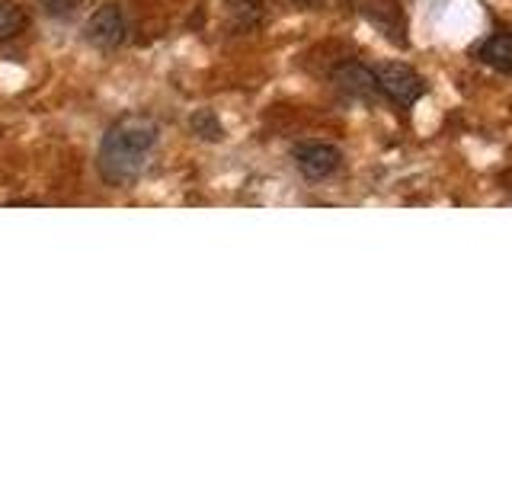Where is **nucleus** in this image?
Returning a JSON list of instances; mask_svg holds the SVG:
<instances>
[{
    "label": "nucleus",
    "instance_id": "obj_11",
    "mask_svg": "<svg viewBox=\"0 0 512 480\" xmlns=\"http://www.w3.org/2000/svg\"><path fill=\"white\" fill-rule=\"evenodd\" d=\"M295 4H317V0H295Z\"/></svg>",
    "mask_w": 512,
    "mask_h": 480
},
{
    "label": "nucleus",
    "instance_id": "obj_7",
    "mask_svg": "<svg viewBox=\"0 0 512 480\" xmlns=\"http://www.w3.org/2000/svg\"><path fill=\"white\" fill-rule=\"evenodd\" d=\"M26 29V13L16 0H0V42L16 39Z\"/></svg>",
    "mask_w": 512,
    "mask_h": 480
},
{
    "label": "nucleus",
    "instance_id": "obj_8",
    "mask_svg": "<svg viewBox=\"0 0 512 480\" xmlns=\"http://www.w3.org/2000/svg\"><path fill=\"white\" fill-rule=\"evenodd\" d=\"M231 20L237 29H253L263 20V0H234L231 4Z\"/></svg>",
    "mask_w": 512,
    "mask_h": 480
},
{
    "label": "nucleus",
    "instance_id": "obj_10",
    "mask_svg": "<svg viewBox=\"0 0 512 480\" xmlns=\"http://www.w3.org/2000/svg\"><path fill=\"white\" fill-rule=\"evenodd\" d=\"M42 10L48 16H58V20H71L74 13H80V7L87 4V0H39Z\"/></svg>",
    "mask_w": 512,
    "mask_h": 480
},
{
    "label": "nucleus",
    "instance_id": "obj_2",
    "mask_svg": "<svg viewBox=\"0 0 512 480\" xmlns=\"http://www.w3.org/2000/svg\"><path fill=\"white\" fill-rule=\"evenodd\" d=\"M375 77H378V90L388 96L391 103H397V106H413L426 93L423 77L416 74L410 64H400V61L378 64Z\"/></svg>",
    "mask_w": 512,
    "mask_h": 480
},
{
    "label": "nucleus",
    "instance_id": "obj_3",
    "mask_svg": "<svg viewBox=\"0 0 512 480\" xmlns=\"http://www.w3.org/2000/svg\"><path fill=\"white\" fill-rule=\"evenodd\" d=\"M125 32H128V23H125V13L122 7L116 4H106L96 10L87 26H84V39L93 45V48H103V52H109V48H119L125 42Z\"/></svg>",
    "mask_w": 512,
    "mask_h": 480
},
{
    "label": "nucleus",
    "instance_id": "obj_5",
    "mask_svg": "<svg viewBox=\"0 0 512 480\" xmlns=\"http://www.w3.org/2000/svg\"><path fill=\"white\" fill-rule=\"evenodd\" d=\"M333 84L340 87L343 93L356 96V100H372L378 93V77L372 68H365L359 61H346L340 68L333 71Z\"/></svg>",
    "mask_w": 512,
    "mask_h": 480
},
{
    "label": "nucleus",
    "instance_id": "obj_9",
    "mask_svg": "<svg viewBox=\"0 0 512 480\" xmlns=\"http://www.w3.org/2000/svg\"><path fill=\"white\" fill-rule=\"evenodd\" d=\"M192 132H196L199 138H205V141H218L224 135V128L215 119L212 109H202V112H196V116H192Z\"/></svg>",
    "mask_w": 512,
    "mask_h": 480
},
{
    "label": "nucleus",
    "instance_id": "obj_4",
    "mask_svg": "<svg viewBox=\"0 0 512 480\" xmlns=\"http://www.w3.org/2000/svg\"><path fill=\"white\" fill-rule=\"evenodd\" d=\"M343 164V154L340 148L324 141H308V144H298L295 148V167L308 176V180H327Z\"/></svg>",
    "mask_w": 512,
    "mask_h": 480
},
{
    "label": "nucleus",
    "instance_id": "obj_1",
    "mask_svg": "<svg viewBox=\"0 0 512 480\" xmlns=\"http://www.w3.org/2000/svg\"><path fill=\"white\" fill-rule=\"evenodd\" d=\"M160 128L144 112H128L109 125L100 144V173L109 186H125L141 176L157 144Z\"/></svg>",
    "mask_w": 512,
    "mask_h": 480
},
{
    "label": "nucleus",
    "instance_id": "obj_6",
    "mask_svg": "<svg viewBox=\"0 0 512 480\" xmlns=\"http://www.w3.org/2000/svg\"><path fill=\"white\" fill-rule=\"evenodd\" d=\"M480 61L490 64L493 71H512V36L509 32H496L484 45H480Z\"/></svg>",
    "mask_w": 512,
    "mask_h": 480
}]
</instances>
